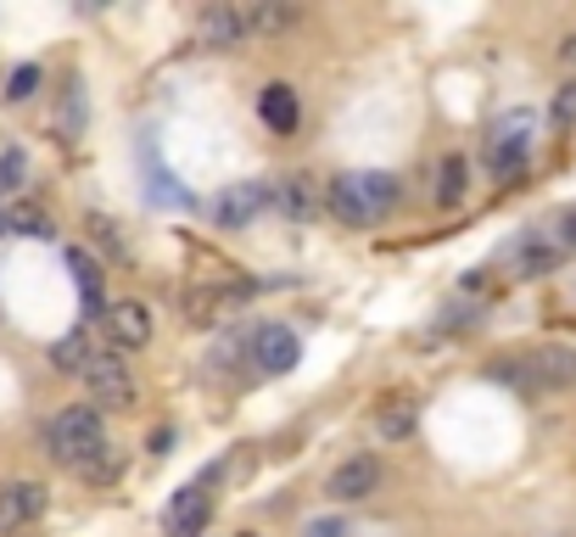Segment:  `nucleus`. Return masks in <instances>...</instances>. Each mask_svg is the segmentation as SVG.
<instances>
[{
	"instance_id": "nucleus-1",
	"label": "nucleus",
	"mask_w": 576,
	"mask_h": 537,
	"mask_svg": "<svg viewBox=\"0 0 576 537\" xmlns=\"http://www.w3.org/2000/svg\"><path fill=\"white\" fill-rule=\"evenodd\" d=\"M398 197H403L398 174L369 168V174H342V179H330L325 208H330L336 219H342V224L364 230V224H380V219H387V213L398 208Z\"/></svg>"
},
{
	"instance_id": "nucleus-2",
	"label": "nucleus",
	"mask_w": 576,
	"mask_h": 537,
	"mask_svg": "<svg viewBox=\"0 0 576 537\" xmlns=\"http://www.w3.org/2000/svg\"><path fill=\"white\" fill-rule=\"evenodd\" d=\"M102 448H107V420L90 404H73V409L51 415V425H45V454H51L57 465H68V470H84Z\"/></svg>"
},
{
	"instance_id": "nucleus-3",
	"label": "nucleus",
	"mask_w": 576,
	"mask_h": 537,
	"mask_svg": "<svg viewBox=\"0 0 576 537\" xmlns=\"http://www.w3.org/2000/svg\"><path fill=\"white\" fill-rule=\"evenodd\" d=\"M493 381H509L515 393H526V398H538V393H571V386H576V348L549 341V348H532V353L498 364Z\"/></svg>"
},
{
	"instance_id": "nucleus-4",
	"label": "nucleus",
	"mask_w": 576,
	"mask_h": 537,
	"mask_svg": "<svg viewBox=\"0 0 576 537\" xmlns=\"http://www.w3.org/2000/svg\"><path fill=\"white\" fill-rule=\"evenodd\" d=\"M532 135H538V113L532 107H515L487 129V163L498 179H520L526 157H532Z\"/></svg>"
},
{
	"instance_id": "nucleus-5",
	"label": "nucleus",
	"mask_w": 576,
	"mask_h": 537,
	"mask_svg": "<svg viewBox=\"0 0 576 537\" xmlns=\"http://www.w3.org/2000/svg\"><path fill=\"white\" fill-rule=\"evenodd\" d=\"M84 386H90L95 409H129L134 404V375L118 359V348H95V359L84 370Z\"/></svg>"
},
{
	"instance_id": "nucleus-6",
	"label": "nucleus",
	"mask_w": 576,
	"mask_h": 537,
	"mask_svg": "<svg viewBox=\"0 0 576 537\" xmlns=\"http://www.w3.org/2000/svg\"><path fill=\"white\" fill-rule=\"evenodd\" d=\"M269 208H274V185H269V179H235L224 197L213 202V219H219L224 230H247V224H258Z\"/></svg>"
},
{
	"instance_id": "nucleus-7",
	"label": "nucleus",
	"mask_w": 576,
	"mask_h": 537,
	"mask_svg": "<svg viewBox=\"0 0 576 537\" xmlns=\"http://www.w3.org/2000/svg\"><path fill=\"white\" fill-rule=\"evenodd\" d=\"M560 258H565V247H560L554 235H543V230H526V235H515L509 247H504V269L520 275V280H543V275H554Z\"/></svg>"
},
{
	"instance_id": "nucleus-8",
	"label": "nucleus",
	"mask_w": 576,
	"mask_h": 537,
	"mask_svg": "<svg viewBox=\"0 0 576 537\" xmlns=\"http://www.w3.org/2000/svg\"><path fill=\"white\" fill-rule=\"evenodd\" d=\"M197 39L208 45V51H235V45H247V39H252L247 7H242V0H213V7H202Z\"/></svg>"
},
{
	"instance_id": "nucleus-9",
	"label": "nucleus",
	"mask_w": 576,
	"mask_h": 537,
	"mask_svg": "<svg viewBox=\"0 0 576 537\" xmlns=\"http://www.w3.org/2000/svg\"><path fill=\"white\" fill-rule=\"evenodd\" d=\"M303 359V341L292 325H252V370L258 375H285L297 370Z\"/></svg>"
},
{
	"instance_id": "nucleus-10",
	"label": "nucleus",
	"mask_w": 576,
	"mask_h": 537,
	"mask_svg": "<svg viewBox=\"0 0 576 537\" xmlns=\"http://www.w3.org/2000/svg\"><path fill=\"white\" fill-rule=\"evenodd\" d=\"M208 521H213V493H208V481L174 493V504L163 510V532H168V537H202Z\"/></svg>"
},
{
	"instance_id": "nucleus-11",
	"label": "nucleus",
	"mask_w": 576,
	"mask_h": 537,
	"mask_svg": "<svg viewBox=\"0 0 576 537\" xmlns=\"http://www.w3.org/2000/svg\"><path fill=\"white\" fill-rule=\"evenodd\" d=\"M380 487V459L375 454H353V459H342L330 470V481H325V493L336 499V504H358V499H369Z\"/></svg>"
},
{
	"instance_id": "nucleus-12",
	"label": "nucleus",
	"mask_w": 576,
	"mask_h": 537,
	"mask_svg": "<svg viewBox=\"0 0 576 537\" xmlns=\"http://www.w3.org/2000/svg\"><path fill=\"white\" fill-rule=\"evenodd\" d=\"M247 297H252V285H190L185 291V319L190 325H213V319L235 314Z\"/></svg>"
},
{
	"instance_id": "nucleus-13",
	"label": "nucleus",
	"mask_w": 576,
	"mask_h": 537,
	"mask_svg": "<svg viewBox=\"0 0 576 537\" xmlns=\"http://www.w3.org/2000/svg\"><path fill=\"white\" fill-rule=\"evenodd\" d=\"M319 179H308V174H280L274 179V213L280 219H292V224H314L319 219Z\"/></svg>"
},
{
	"instance_id": "nucleus-14",
	"label": "nucleus",
	"mask_w": 576,
	"mask_h": 537,
	"mask_svg": "<svg viewBox=\"0 0 576 537\" xmlns=\"http://www.w3.org/2000/svg\"><path fill=\"white\" fill-rule=\"evenodd\" d=\"M107 336H113V348H118V353L146 348V341H152V308H146V303H134V297L113 303V308H107Z\"/></svg>"
},
{
	"instance_id": "nucleus-15",
	"label": "nucleus",
	"mask_w": 576,
	"mask_h": 537,
	"mask_svg": "<svg viewBox=\"0 0 576 537\" xmlns=\"http://www.w3.org/2000/svg\"><path fill=\"white\" fill-rule=\"evenodd\" d=\"M45 504H51V493L39 481H7L0 487V532H17V526L39 521Z\"/></svg>"
},
{
	"instance_id": "nucleus-16",
	"label": "nucleus",
	"mask_w": 576,
	"mask_h": 537,
	"mask_svg": "<svg viewBox=\"0 0 576 537\" xmlns=\"http://www.w3.org/2000/svg\"><path fill=\"white\" fill-rule=\"evenodd\" d=\"M242 7H247L252 39H285L292 28H303V7H297V0H242Z\"/></svg>"
},
{
	"instance_id": "nucleus-17",
	"label": "nucleus",
	"mask_w": 576,
	"mask_h": 537,
	"mask_svg": "<svg viewBox=\"0 0 576 537\" xmlns=\"http://www.w3.org/2000/svg\"><path fill=\"white\" fill-rule=\"evenodd\" d=\"M258 113H263V124H269L274 135H292V129H297V118H303V107H297V90H292V84H263V95H258Z\"/></svg>"
},
{
	"instance_id": "nucleus-18",
	"label": "nucleus",
	"mask_w": 576,
	"mask_h": 537,
	"mask_svg": "<svg viewBox=\"0 0 576 537\" xmlns=\"http://www.w3.org/2000/svg\"><path fill=\"white\" fill-rule=\"evenodd\" d=\"M414 425H420V404L414 398H387L375 409V431L387 436V443H403V436H414Z\"/></svg>"
},
{
	"instance_id": "nucleus-19",
	"label": "nucleus",
	"mask_w": 576,
	"mask_h": 537,
	"mask_svg": "<svg viewBox=\"0 0 576 537\" xmlns=\"http://www.w3.org/2000/svg\"><path fill=\"white\" fill-rule=\"evenodd\" d=\"M68 269L79 280V297H84V314H102L107 319V303H102V264L90 253H68Z\"/></svg>"
},
{
	"instance_id": "nucleus-20",
	"label": "nucleus",
	"mask_w": 576,
	"mask_h": 537,
	"mask_svg": "<svg viewBox=\"0 0 576 537\" xmlns=\"http://www.w3.org/2000/svg\"><path fill=\"white\" fill-rule=\"evenodd\" d=\"M465 185H470V163L459 152H448L437 163V208H459L465 202Z\"/></svg>"
},
{
	"instance_id": "nucleus-21",
	"label": "nucleus",
	"mask_w": 576,
	"mask_h": 537,
	"mask_svg": "<svg viewBox=\"0 0 576 537\" xmlns=\"http://www.w3.org/2000/svg\"><path fill=\"white\" fill-rule=\"evenodd\" d=\"M90 359H95V348H90V336H84V330H68L57 348H51V364H57L62 375H84Z\"/></svg>"
},
{
	"instance_id": "nucleus-22",
	"label": "nucleus",
	"mask_w": 576,
	"mask_h": 537,
	"mask_svg": "<svg viewBox=\"0 0 576 537\" xmlns=\"http://www.w3.org/2000/svg\"><path fill=\"white\" fill-rule=\"evenodd\" d=\"M23 185H28V157L17 145H0V197H7V190H23Z\"/></svg>"
},
{
	"instance_id": "nucleus-23",
	"label": "nucleus",
	"mask_w": 576,
	"mask_h": 537,
	"mask_svg": "<svg viewBox=\"0 0 576 537\" xmlns=\"http://www.w3.org/2000/svg\"><path fill=\"white\" fill-rule=\"evenodd\" d=\"M549 124H554L560 135H571V129H576V79L554 90V102H549Z\"/></svg>"
},
{
	"instance_id": "nucleus-24",
	"label": "nucleus",
	"mask_w": 576,
	"mask_h": 537,
	"mask_svg": "<svg viewBox=\"0 0 576 537\" xmlns=\"http://www.w3.org/2000/svg\"><path fill=\"white\" fill-rule=\"evenodd\" d=\"M7 230H17V235H51L57 224L45 219L34 202H12V219H7Z\"/></svg>"
},
{
	"instance_id": "nucleus-25",
	"label": "nucleus",
	"mask_w": 576,
	"mask_h": 537,
	"mask_svg": "<svg viewBox=\"0 0 576 537\" xmlns=\"http://www.w3.org/2000/svg\"><path fill=\"white\" fill-rule=\"evenodd\" d=\"M62 124H68V140H79V129H84V90H79V79L68 84V113H62Z\"/></svg>"
},
{
	"instance_id": "nucleus-26",
	"label": "nucleus",
	"mask_w": 576,
	"mask_h": 537,
	"mask_svg": "<svg viewBox=\"0 0 576 537\" xmlns=\"http://www.w3.org/2000/svg\"><path fill=\"white\" fill-rule=\"evenodd\" d=\"M34 90H39V68H17L12 84H7V102H28Z\"/></svg>"
},
{
	"instance_id": "nucleus-27",
	"label": "nucleus",
	"mask_w": 576,
	"mask_h": 537,
	"mask_svg": "<svg viewBox=\"0 0 576 537\" xmlns=\"http://www.w3.org/2000/svg\"><path fill=\"white\" fill-rule=\"evenodd\" d=\"M554 241H560V247H565V253H571V247H576V208H571V213H560V219H554Z\"/></svg>"
},
{
	"instance_id": "nucleus-28",
	"label": "nucleus",
	"mask_w": 576,
	"mask_h": 537,
	"mask_svg": "<svg viewBox=\"0 0 576 537\" xmlns=\"http://www.w3.org/2000/svg\"><path fill=\"white\" fill-rule=\"evenodd\" d=\"M303 537H348V526H342V521H308Z\"/></svg>"
},
{
	"instance_id": "nucleus-29",
	"label": "nucleus",
	"mask_w": 576,
	"mask_h": 537,
	"mask_svg": "<svg viewBox=\"0 0 576 537\" xmlns=\"http://www.w3.org/2000/svg\"><path fill=\"white\" fill-rule=\"evenodd\" d=\"M560 62L576 73V34H565V39H560Z\"/></svg>"
},
{
	"instance_id": "nucleus-30",
	"label": "nucleus",
	"mask_w": 576,
	"mask_h": 537,
	"mask_svg": "<svg viewBox=\"0 0 576 537\" xmlns=\"http://www.w3.org/2000/svg\"><path fill=\"white\" fill-rule=\"evenodd\" d=\"M7 219H12V202H7V197H0V235H7Z\"/></svg>"
}]
</instances>
